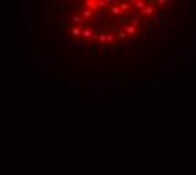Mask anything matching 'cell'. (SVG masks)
Segmentation results:
<instances>
[{
    "mask_svg": "<svg viewBox=\"0 0 196 175\" xmlns=\"http://www.w3.org/2000/svg\"><path fill=\"white\" fill-rule=\"evenodd\" d=\"M125 34H127L128 37H135V35H139V29H135V27L132 25H125Z\"/></svg>",
    "mask_w": 196,
    "mask_h": 175,
    "instance_id": "7a4b0ae2",
    "label": "cell"
},
{
    "mask_svg": "<svg viewBox=\"0 0 196 175\" xmlns=\"http://www.w3.org/2000/svg\"><path fill=\"white\" fill-rule=\"evenodd\" d=\"M154 13H155V7L152 5V4H147L145 8L142 10V17H150V15H154Z\"/></svg>",
    "mask_w": 196,
    "mask_h": 175,
    "instance_id": "6da1fadb",
    "label": "cell"
},
{
    "mask_svg": "<svg viewBox=\"0 0 196 175\" xmlns=\"http://www.w3.org/2000/svg\"><path fill=\"white\" fill-rule=\"evenodd\" d=\"M169 2L167 0H159V2H157V5H167Z\"/></svg>",
    "mask_w": 196,
    "mask_h": 175,
    "instance_id": "277c9868",
    "label": "cell"
},
{
    "mask_svg": "<svg viewBox=\"0 0 196 175\" xmlns=\"http://www.w3.org/2000/svg\"><path fill=\"white\" fill-rule=\"evenodd\" d=\"M115 39H117V40H120V42H125V40L128 39V35L125 34V30H123V29H120L118 32L115 34Z\"/></svg>",
    "mask_w": 196,
    "mask_h": 175,
    "instance_id": "3957f363",
    "label": "cell"
}]
</instances>
